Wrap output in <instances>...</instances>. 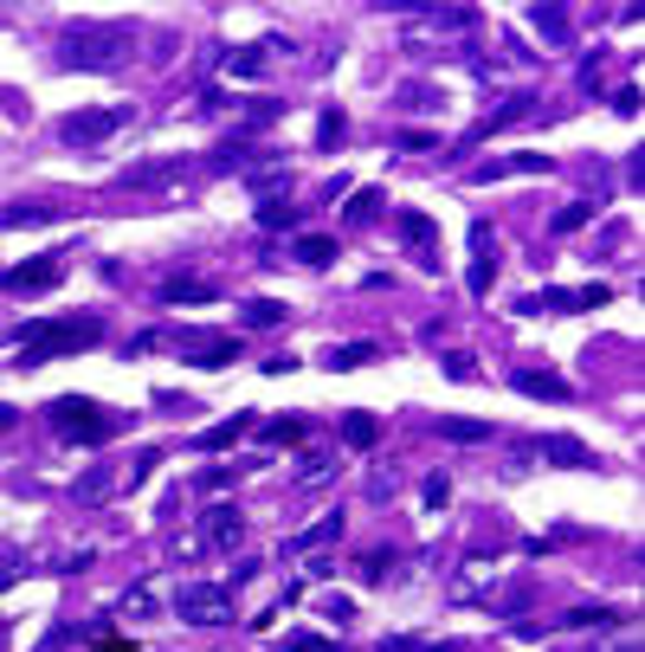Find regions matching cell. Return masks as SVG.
Wrapping results in <instances>:
<instances>
[{
    "label": "cell",
    "mask_w": 645,
    "mask_h": 652,
    "mask_svg": "<svg viewBox=\"0 0 645 652\" xmlns=\"http://www.w3.org/2000/svg\"><path fill=\"white\" fill-rule=\"evenodd\" d=\"M232 355H239L232 337H194V343H188V362H200V369H227Z\"/></svg>",
    "instance_id": "14"
},
{
    "label": "cell",
    "mask_w": 645,
    "mask_h": 652,
    "mask_svg": "<svg viewBox=\"0 0 645 652\" xmlns=\"http://www.w3.org/2000/svg\"><path fill=\"white\" fill-rule=\"evenodd\" d=\"M381 214V194L375 188H362V194H348V227H368Z\"/></svg>",
    "instance_id": "25"
},
{
    "label": "cell",
    "mask_w": 645,
    "mask_h": 652,
    "mask_svg": "<svg viewBox=\"0 0 645 652\" xmlns=\"http://www.w3.org/2000/svg\"><path fill=\"white\" fill-rule=\"evenodd\" d=\"M129 59V33L116 27V33H72L65 39V65H97V72H111Z\"/></svg>",
    "instance_id": "5"
},
{
    "label": "cell",
    "mask_w": 645,
    "mask_h": 652,
    "mask_svg": "<svg viewBox=\"0 0 645 652\" xmlns=\"http://www.w3.org/2000/svg\"><path fill=\"white\" fill-rule=\"evenodd\" d=\"M304 433H310L304 414H284V421H271V426H266V439H271V446H291V439H304Z\"/></svg>",
    "instance_id": "23"
},
{
    "label": "cell",
    "mask_w": 645,
    "mask_h": 652,
    "mask_svg": "<svg viewBox=\"0 0 645 652\" xmlns=\"http://www.w3.org/2000/svg\"><path fill=\"white\" fill-rule=\"evenodd\" d=\"M239 323H246V330H278V323H284V304H278V298H252V304H239Z\"/></svg>",
    "instance_id": "17"
},
{
    "label": "cell",
    "mask_w": 645,
    "mask_h": 652,
    "mask_svg": "<svg viewBox=\"0 0 645 652\" xmlns=\"http://www.w3.org/2000/svg\"><path fill=\"white\" fill-rule=\"evenodd\" d=\"M517 387H523V394H535V401H569V394H574L555 369H523V375H517Z\"/></svg>",
    "instance_id": "12"
},
{
    "label": "cell",
    "mask_w": 645,
    "mask_h": 652,
    "mask_svg": "<svg viewBox=\"0 0 645 652\" xmlns=\"http://www.w3.org/2000/svg\"><path fill=\"white\" fill-rule=\"evenodd\" d=\"M587 214H594V207H562V214H555V232H574V227H587Z\"/></svg>",
    "instance_id": "33"
},
{
    "label": "cell",
    "mask_w": 645,
    "mask_h": 652,
    "mask_svg": "<svg viewBox=\"0 0 645 652\" xmlns=\"http://www.w3.org/2000/svg\"><path fill=\"white\" fill-rule=\"evenodd\" d=\"M298 214H304V207H291V200L278 194V200H266V207H259V227H298Z\"/></svg>",
    "instance_id": "24"
},
{
    "label": "cell",
    "mask_w": 645,
    "mask_h": 652,
    "mask_svg": "<svg viewBox=\"0 0 645 652\" xmlns=\"http://www.w3.org/2000/svg\"><path fill=\"white\" fill-rule=\"evenodd\" d=\"M65 278V266L59 259H27V266H7L0 271V291H52Z\"/></svg>",
    "instance_id": "7"
},
{
    "label": "cell",
    "mask_w": 645,
    "mask_h": 652,
    "mask_svg": "<svg viewBox=\"0 0 645 652\" xmlns=\"http://www.w3.org/2000/svg\"><path fill=\"white\" fill-rule=\"evenodd\" d=\"M387 562H394V556H387V549H375V556L362 562V576H368V581H381V576H387Z\"/></svg>",
    "instance_id": "34"
},
{
    "label": "cell",
    "mask_w": 645,
    "mask_h": 652,
    "mask_svg": "<svg viewBox=\"0 0 645 652\" xmlns=\"http://www.w3.org/2000/svg\"><path fill=\"white\" fill-rule=\"evenodd\" d=\"M239 542H246V510H239V504H214V510L194 524L188 556H227Z\"/></svg>",
    "instance_id": "3"
},
{
    "label": "cell",
    "mask_w": 645,
    "mask_h": 652,
    "mask_svg": "<svg viewBox=\"0 0 645 652\" xmlns=\"http://www.w3.org/2000/svg\"><path fill=\"white\" fill-rule=\"evenodd\" d=\"M97 652H129V646H123V640H97Z\"/></svg>",
    "instance_id": "36"
},
{
    "label": "cell",
    "mask_w": 645,
    "mask_h": 652,
    "mask_svg": "<svg viewBox=\"0 0 645 652\" xmlns=\"http://www.w3.org/2000/svg\"><path fill=\"white\" fill-rule=\"evenodd\" d=\"M446 375H452V382H471V375H478V369H471V362H465V355H446Z\"/></svg>",
    "instance_id": "35"
},
{
    "label": "cell",
    "mask_w": 645,
    "mask_h": 652,
    "mask_svg": "<svg viewBox=\"0 0 645 652\" xmlns=\"http://www.w3.org/2000/svg\"><path fill=\"white\" fill-rule=\"evenodd\" d=\"M375 439H381V421H375V414H348V446H362V453H368Z\"/></svg>",
    "instance_id": "26"
},
{
    "label": "cell",
    "mask_w": 645,
    "mask_h": 652,
    "mask_svg": "<svg viewBox=\"0 0 645 652\" xmlns=\"http://www.w3.org/2000/svg\"><path fill=\"white\" fill-rule=\"evenodd\" d=\"M227 72H232V77H259V72H266V52H232Z\"/></svg>",
    "instance_id": "29"
},
{
    "label": "cell",
    "mask_w": 645,
    "mask_h": 652,
    "mask_svg": "<svg viewBox=\"0 0 645 652\" xmlns=\"http://www.w3.org/2000/svg\"><path fill=\"white\" fill-rule=\"evenodd\" d=\"M336 136H342V111H323V123H316V143H323V149H336Z\"/></svg>",
    "instance_id": "32"
},
{
    "label": "cell",
    "mask_w": 645,
    "mask_h": 652,
    "mask_svg": "<svg viewBox=\"0 0 645 652\" xmlns=\"http://www.w3.org/2000/svg\"><path fill=\"white\" fill-rule=\"evenodd\" d=\"M123 123H129V111H72L59 123V136H65V149H97V143H111Z\"/></svg>",
    "instance_id": "6"
},
{
    "label": "cell",
    "mask_w": 645,
    "mask_h": 652,
    "mask_svg": "<svg viewBox=\"0 0 645 652\" xmlns=\"http://www.w3.org/2000/svg\"><path fill=\"white\" fill-rule=\"evenodd\" d=\"M214 298V284H200V278H168L162 284V304H207Z\"/></svg>",
    "instance_id": "18"
},
{
    "label": "cell",
    "mask_w": 645,
    "mask_h": 652,
    "mask_svg": "<svg viewBox=\"0 0 645 652\" xmlns=\"http://www.w3.org/2000/svg\"><path fill=\"white\" fill-rule=\"evenodd\" d=\"M535 304L542 310H594V304H613V291L607 284H581V291H549V298H535Z\"/></svg>",
    "instance_id": "10"
},
{
    "label": "cell",
    "mask_w": 645,
    "mask_h": 652,
    "mask_svg": "<svg viewBox=\"0 0 645 652\" xmlns=\"http://www.w3.org/2000/svg\"><path fill=\"white\" fill-rule=\"evenodd\" d=\"M59 220V207H7L0 214V227H52Z\"/></svg>",
    "instance_id": "21"
},
{
    "label": "cell",
    "mask_w": 645,
    "mask_h": 652,
    "mask_svg": "<svg viewBox=\"0 0 645 652\" xmlns=\"http://www.w3.org/2000/svg\"><path fill=\"white\" fill-rule=\"evenodd\" d=\"M381 349L375 343H336L330 349V369H362V362H375Z\"/></svg>",
    "instance_id": "22"
},
{
    "label": "cell",
    "mask_w": 645,
    "mask_h": 652,
    "mask_svg": "<svg viewBox=\"0 0 645 652\" xmlns=\"http://www.w3.org/2000/svg\"><path fill=\"white\" fill-rule=\"evenodd\" d=\"M523 116H530V97H510V104H497V111L478 123V136H497L503 123H523Z\"/></svg>",
    "instance_id": "19"
},
{
    "label": "cell",
    "mask_w": 645,
    "mask_h": 652,
    "mask_svg": "<svg viewBox=\"0 0 645 652\" xmlns=\"http://www.w3.org/2000/svg\"><path fill=\"white\" fill-rule=\"evenodd\" d=\"M175 620H188V627H220V620H232V594L220 581H175Z\"/></svg>",
    "instance_id": "4"
},
{
    "label": "cell",
    "mask_w": 645,
    "mask_h": 652,
    "mask_svg": "<svg viewBox=\"0 0 645 652\" xmlns=\"http://www.w3.org/2000/svg\"><path fill=\"white\" fill-rule=\"evenodd\" d=\"M336 537H342V510H330V517H316V524H310L304 537H291V556H323Z\"/></svg>",
    "instance_id": "11"
},
{
    "label": "cell",
    "mask_w": 645,
    "mask_h": 652,
    "mask_svg": "<svg viewBox=\"0 0 645 652\" xmlns=\"http://www.w3.org/2000/svg\"><path fill=\"white\" fill-rule=\"evenodd\" d=\"M246 433H252V414H232V421H220V426L200 433V453H227L232 439H246Z\"/></svg>",
    "instance_id": "15"
},
{
    "label": "cell",
    "mask_w": 645,
    "mask_h": 652,
    "mask_svg": "<svg viewBox=\"0 0 645 652\" xmlns=\"http://www.w3.org/2000/svg\"><path fill=\"white\" fill-rule=\"evenodd\" d=\"M439 433H446V439H491L485 421H439Z\"/></svg>",
    "instance_id": "28"
},
{
    "label": "cell",
    "mask_w": 645,
    "mask_h": 652,
    "mask_svg": "<svg viewBox=\"0 0 645 652\" xmlns=\"http://www.w3.org/2000/svg\"><path fill=\"white\" fill-rule=\"evenodd\" d=\"M45 421H52L59 439H72V446H97V439L116 433V414L104 401H91V394H59V401L45 407Z\"/></svg>",
    "instance_id": "2"
},
{
    "label": "cell",
    "mask_w": 645,
    "mask_h": 652,
    "mask_svg": "<svg viewBox=\"0 0 645 652\" xmlns=\"http://www.w3.org/2000/svg\"><path fill=\"white\" fill-rule=\"evenodd\" d=\"M323 620H330V627H348V620H355V601H342V594H323Z\"/></svg>",
    "instance_id": "30"
},
{
    "label": "cell",
    "mask_w": 645,
    "mask_h": 652,
    "mask_svg": "<svg viewBox=\"0 0 645 652\" xmlns=\"http://www.w3.org/2000/svg\"><path fill=\"white\" fill-rule=\"evenodd\" d=\"M400 232L414 239V252L433 266V220H426V214H400Z\"/></svg>",
    "instance_id": "20"
},
{
    "label": "cell",
    "mask_w": 645,
    "mask_h": 652,
    "mask_svg": "<svg viewBox=\"0 0 645 652\" xmlns=\"http://www.w3.org/2000/svg\"><path fill=\"white\" fill-rule=\"evenodd\" d=\"M336 472H342V459H330V453H304V465H298V485H304V491H323Z\"/></svg>",
    "instance_id": "16"
},
{
    "label": "cell",
    "mask_w": 645,
    "mask_h": 652,
    "mask_svg": "<svg viewBox=\"0 0 645 652\" xmlns=\"http://www.w3.org/2000/svg\"><path fill=\"white\" fill-rule=\"evenodd\" d=\"M284 652H336V640H316V633H291Z\"/></svg>",
    "instance_id": "31"
},
{
    "label": "cell",
    "mask_w": 645,
    "mask_h": 652,
    "mask_svg": "<svg viewBox=\"0 0 645 652\" xmlns=\"http://www.w3.org/2000/svg\"><path fill=\"white\" fill-rule=\"evenodd\" d=\"M291 259H298V266H310V271H330V266H336V239H323V232H304V239L291 246Z\"/></svg>",
    "instance_id": "13"
},
{
    "label": "cell",
    "mask_w": 645,
    "mask_h": 652,
    "mask_svg": "<svg viewBox=\"0 0 645 652\" xmlns=\"http://www.w3.org/2000/svg\"><path fill=\"white\" fill-rule=\"evenodd\" d=\"M491 246H497V232L478 220V227H471V278H465V284L478 291V298L491 291V278H497V252H491Z\"/></svg>",
    "instance_id": "8"
},
{
    "label": "cell",
    "mask_w": 645,
    "mask_h": 652,
    "mask_svg": "<svg viewBox=\"0 0 645 652\" xmlns=\"http://www.w3.org/2000/svg\"><path fill=\"white\" fill-rule=\"evenodd\" d=\"M503 175H549V155H497V162H478V182H503Z\"/></svg>",
    "instance_id": "9"
},
{
    "label": "cell",
    "mask_w": 645,
    "mask_h": 652,
    "mask_svg": "<svg viewBox=\"0 0 645 652\" xmlns=\"http://www.w3.org/2000/svg\"><path fill=\"white\" fill-rule=\"evenodd\" d=\"M123 614L129 620H155V588H129V594H123Z\"/></svg>",
    "instance_id": "27"
},
{
    "label": "cell",
    "mask_w": 645,
    "mask_h": 652,
    "mask_svg": "<svg viewBox=\"0 0 645 652\" xmlns=\"http://www.w3.org/2000/svg\"><path fill=\"white\" fill-rule=\"evenodd\" d=\"M104 343V323L97 317H45V323H27L13 349H20V362L33 369V362H65V355H91V349Z\"/></svg>",
    "instance_id": "1"
}]
</instances>
